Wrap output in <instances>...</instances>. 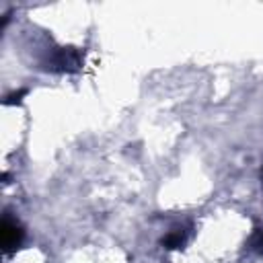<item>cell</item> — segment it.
Listing matches in <instances>:
<instances>
[{"label":"cell","mask_w":263,"mask_h":263,"mask_svg":"<svg viewBox=\"0 0 263 263\" xmlns=\"http://www.w3.org/2000/svg\"><path fill=\"white\" fill-rule=\"evenodd\" d=\"M41 66L49 72H60V74L76 72L82 66V51L76 47H55L43 58Z\"/></svg>","instance_id":"obj_1"},{"label":"cell","mask_w":263,"mask_h":263,"mask_svg":"<svg viewBox=\"0 0 263 263\" xmlns=\"http://www.w3.org/2000/svg\"><path fill=\"white\" fill-rule=\"evenodd\" d=\"M0 234H2V247H4V251H16L23 245V238H25L23 228L14 220H10L8 216H4V220H2Z\"/></svg>","instance_id":"obj_2"},{"label":"cell","mask_w":263,"mask_h":263,"mask_svg":"<svg viewBox=\"0 0 263 263\" xmlns=\"http://www.w3.org/2000/svg\"><path fill=\"white\" fill-rule=\"evenodd\" d=\"M160 245H162L164 249H181V247L185 245V230H183V228L171 230L166 236H162Z\"/></svg>","instance_id":"obj_3"},{"label":"cell","mask_w":263,"mask_h":263,"mask_svg":"<svg viewBox=\"0 0 263 263\" xmlns=\"http://www.w3.org/2000/svg\"><path fill=\"white\" fill-rule=\"evenodd\" d=\"M249 245H251V249H253L255 253H263V230H261V228L251 236V242H249Z\"/></svg>","instance_id":"obj_4"},{"label":"cell","mask_w":263,"mask_h":263,"mask_svg":"<svg viewBox=\"0 0 263 263\" xmlns=\"http://www.w3.org/2000/svg\"><path fill=\"white\" fill-rule=\"evenodd\" d=\"M25 92H27V90H16V92L8 95V97L4 99V105H14V103H18V101L25 97Z\"/></svg>","instance_id":"obj_5"}]
</instances>
